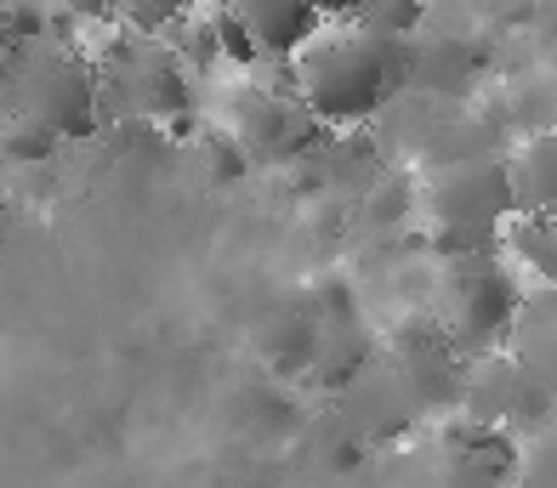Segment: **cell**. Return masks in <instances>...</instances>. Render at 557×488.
I'll use <instances>...</instances> for the list:
<instances>
[{
  "instance_id": "cell-1",
  "label": "cell",
  "mask_w": 557,
  "mask_h": 488,
  "mask_svg": "<svg viewBox=\"0 0 557 488\" xmlns=\"http://www.w3.org/2000/svg\"><path fill=\"white\" fill-rule=\"evenodd\" d=\"M404 80H410V46L382 40L359 29V23L324 29L296 58V102L319 125H336V132L364 125Z\"/></svg>"
},
{
  "instance_id": "cell-2",
  "label": "cell",
  "mask_w": 557,
  "mask_h": 488,
  "mask_svg": "<svg viewBox=\"0 0 557 488\" xmlns=\"http://www.w3.org/2000/svg\"><path fill=\"white\" fill-rule=\"evenodd\" d=\"M97 74L74 46H40L29 58H17L12 74V114H29L40 120L46 132H58L63 142H86L103 132V114H97Z\"/></svg>"
},
{
  "instance_id": "cell-3",
  "label": "cell",
  "mask_w": 557,
  "mask_h": 488,
  "mask_svg": "<svg viewBox=\"0 0 557 488\" xmlns=\"http://www.w3.org/2000/svg\"><path fill=\"white\" fill-rule=\"evenodd\" d=\"M421 204L433 227H490L500 234L518 216L512 160L500 153H472V160H444L421 188Z\"/></svg>"
},
{
  "instance_id": "cell-4",
  "label": "cell",
  "mask_w": 557,
  "mask_h": 488,
  "mask_svg": "<svg viewBox=\"0 0 557 488\" xmlns=\"http://www.w3.org/2000/svg\"><path fill=\"white\" fill-rule=\"evenodd\" d=\"M523 278L500 255H472L449 267V336L461 347H478L484 358L500 336H512L518 306H523Z\"/></svg>"
},
{
  "instance_id": "cell-5",
  "label": "cell",
  "mask_w": 557,
  "mask_h": 488,
  "mask_svg": "<svg viewBox=\"0 0 557 488\" xmlns=\"http://www.w3.org/2000/svg\"><path fill=\"white\" fill-rule=\"evenodd\" d=\"M114 80L125 86V102H132V120H148V125H176V132H188L194 125V91H188V74L183 63H176V51L148 40L137 51V63L114 74Z\"/></svg>"
},
{
  "instance_id": "cell-6",
  "label": "cell",
  "mask_w": 557,
  "mask_h": 488,
  "mask_svg": "<svg viewBox=\"0 0 557 488\" xmlns=\"http://www.w3.org/2000/svg\"><path fill=\"white\" fill-rule=\"evenodd\" d=\"M227 12L257 35L262 58H301L324 35V17L313 0H234Z\"/></svg>"
},
{
  "instance_id": "cell-7",
  "label": "cell",
  "mask_w": 557,
  "mask_h": 488,
  "mask_svg": "<svg viewBox=\"0 0 557 488\" xmlns=\"http://www.w3.org/2000/svg\"><path fill=\"white\" fill-rule=\"evenodd\" d=\"M512 188L518 216H557V132L529 137L512 153Z\"/></svg>"
},
{
  "instance_id": "cell-8",
  "label": "cell",
  "mask_w": 557,
  "mask_h": 488,
  "mask_svg": "<svg viewBox=\"0 0 557 488\" xmlns=\"http://www.w3.org/2000/svg\"><path fill=\"white\" fill-rule=\"evenodd\" d=\"M512 336H518V352H512L518 364H529L557 387V290H529L523 296Z\"/></svg>"
},
{
  "instance_id": "cell-9",
  "label": "cell",
  "mask_w": 557,
  "mask_h": 488,
  "mask_svg": "<svg viewBox=\"0 0 557 488\" xmlns=\"http://www.w3.org/2000/svg\"><path fill=\"white\" fill-rule=\"evenodd\" d=\"M500 245L523 273H535L541 290H557V216H512L500 227Z\"/></svg>"
},
{
  "instance_id": "cell-10",
  "label": "cell",
  "mask_w": 557,
  "mask_h": 488,
  "mask_svg": "<svg viewBox=\"0 0 557 488\" xmlns=\"http://www.w3.org/2000/svg\"><path fill=\"white\" fill-rule=\"evenodd\" d=\"M171 51H176V63H183V68H199V74L222 68L227 58H222V29H216V12L194 7V12H188V17L171 29Z\"/></svg>"
},
{
  "instance_id": "cell-11",
  "label": "cell",
  "mask_w": 557,
  "mask_h": 488,
  "mask_svg": "<svg viewBox=\"0 0 557 488\" xmlns=\"http://www.w3.org/2000/svg\"><path fill=\"white\" fill-rule=\"evenodd\" d=\"M58 148H63V137L46 132L29 114H12L0 125V165H46V160H58Z\"/></svg>"
},
{
  "instance_id": "cell-12",
  "label": "cell",
  "mask_w": 557,
  "mask_h": 488,
  "mask_svg": "<svg viewBox=\"0 0 557 488\" xmlns=\"http://www.w3.org/2000/svg\"><path fill=\"white\" fill-rule=\"evenodd\" d=\"M194 12V0H120V29H132L137 40H160Z\"/></svg>"
},
{
  "instance_id": "cell-13",
  "label": "cell",
  "mask_w": 557,
  "mask_h": 488,
  "mask_svg": "<svg viewBox=\"0 0 557 488\" xmlns=\"http://www.w3.org/2000/svg\"><path fill=\"white\" fill-rule=\"evenodd\" d=\"M421 17H426V7H421V0H364V12H359V29L382 35V40H410Z\"/></svg>"
},
{
  "instance_id": "cell-14",
  "label": "cell",
  "mask_w": 557,
  "mask_h": 488,
  "mask_svg": "<svg viewBox=\"0 0 557 488\" xmlns=\"http://www.w3.org/2000/svg\"><path fill=\"white\" fill-rule=\"evenodd\" d=\"M216 29H222V58H227V63H239V68H257V63H262L257 35H250L245 23H239L234 12H227V7L216 12Z\"/></svg>"
},
{
  "instance_id": "cell-15",
  "label": "cell",
  "mask_w": 557,
  "mask_h": 488,
  "mask_svg": "<svg viewBox=\"0 0 557 488\" xmlns=\"http://www.w3.org/2000/svg\"><path fill=\"white\" fill-rule=\"evenodd\" d=\"M58 12L86 17V23H114L120 17V0H58Z\"/></svg>"
},
{
  "instance_id": "cell-16",
  "label": "cell",
  "mask_w": 557,
  "mask_h": 488,
  "mask_svg": "<svg viewBox=\"0 0 557 488\" xmlns=\"http://www.w3.org/2000/svg\"><path fill=\"white\" fill-rule=\"evenodd\" d=\"M313 7H319V17H352V23H359L364 0H313Z\"/></svg>"
},
{
  "instance_id": "cell-17",
  "label": "cell",
  "mask_w": 557,
  "mask_h": 488,
  "mask_svg": "<svg viewBox=\"0 0 557 488\" xmlns=\"http://www.w3.org/2000/svg\"><path fill=\"white\" fill-rule=\"evenodd\" d=\"M194 7H206V12H222V7H234V0H194Z\"/></svg>"
}]
</instances>
